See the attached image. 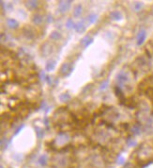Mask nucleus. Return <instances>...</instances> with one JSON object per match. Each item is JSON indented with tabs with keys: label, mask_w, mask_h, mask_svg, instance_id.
Masks as SVG:
<instances>
[{
	"label": "nucleus",
	"mask_w": 153,
	"mask_h": 168,
	"mask_svg": "<svg viewBox=\"0 0 153 168\" xmlns=\"http://www.w3.org/2000/svg\"><path fill=\"white\" fill-rule=\"evenodd\" d=\"M5 9H6V11H10L12 9V6H11V3H7L6 4V6H5Z\"/></svg>",
	"instance_id": "nucleus-26"
},
{
	"label": "nucleus",
	"mask_w": 153,
	"mask_h": 168,
	"mask_svg": "<svg viewBox=\"0 0 153 168\" xmlns=\"http://www.w3.org/2000/svg\"><path fill=\"white\" fill-rule=\"evenodd\" d=\"M7 24H8V26L10 27V28H16V27H18L19 24L18 22L15 20V19H8L7 20Z\"/></svg>",
	"instance_id": "nucleus-7"
},
{
	"label": "nucleus",
	"mask_w": 153,
	"mask_h": 168,
	"mask_svg": "<svg viewBox=\"0 0 153 168\" xmlns=\"http://www.w3.org/2000/svg\"><path fill=\"white\" fill-rule=\"evenodd\" d=\"M1 168H4V167H3V166H1Z\"/></svg>",
	"instance_id": "nucleus-28"
},
{
	"label": "nucleus",
	"mask_w": 153,
	"mask_h": 168,
	"mask_svg": "<svg viewBox=\"0 0 153 168\" xmlns=\"http://www.w3.org/2000/svg\"><path fill=\"white\" fill-rule=\"evenodd\" d=\"M24 127H25V125H21V126H19L16 129H15V132H14V135H17L20 132V131L22 130L23 128H24Z\"/></svg>",
	"instance_id": "nucleus-20"
},
{
	"label": "nucleus",
	"mask_w": 153,
	"mask_h": 168,
	"mask_svg": "<svg viewBox=\"0 0 153 168\" xmlns=\"http://www.w3.org/2000/svg\"><path fill=\"white\" fill-rule=\"evenodd\" d=\"M125 160H124V158L122 156H118V159H117V163L118 164H123Z\"/></svg>",
	"instance_id": "nucleus-23"
},
{
	"label": "nucleus",
	"mask_w": 153,
	"mask_h": 168,
	"mask_svg": "<svg viewBox=\"0 0 153 168\" xmlns=\"http://www.w3.org/2000/svg\"><path fill=\"white\" fill-rule=\"evenodd\" d=\"M56 65V60H50V61H48L47 64H46V67H45V69H46V71H52V70L55 69Z\"/></svg>",
	"instance_id": "nucleus-9"
},
{
	"label": "nucleus",
	"mask_w": 153,
	"mask_h": 168,
	"mask_svg": "<svg viewBox=\"0 0 153 168\" xmlns=\"http://www.w3.org/2000/svg\"><path fill=\"white\" fill-rule=\"evenodd\" d=\"M93 41H94V40H93V38H90L89 40H88V41L86 42V45H84V46H85V47H86V48L87 46H89V45H91L92 43H93Z\"/></svg>",
	"instance_id": "nucleus-25"
},
{
	"label": "nucleus",
	"mask_w": 153,
	"mask_h": 168,
	"mask_svg": "<svg viewBox=\"0 0 153 168\" xmlns=\"http://www.w3.org/2000/svg\"><path fill=\"white\" fill-rule=\"evenodd\" d=\"M128 80V77L127 75H126V73L124 71H121L119 72V74L117 75V79H116V81H117V83H118V86L117 87H119V88H121L122 87V84L123 83H125L126 81Z\"/></svg>",
	"instance_id": "nucleus-1"
},
{
	"label": "nucleus",
	"mask_w": 153,
	"mask_h": 168,
	"mask_svg": "<svg viewBox=\"0 0 153 168\" xmlns=\"http://www.w3.org/2000/svg\"><path fill=\"white\" fill-rule=\"evenodd\" d=\"M44 123H45V126H46V127H48V120H47L46 117L44 118Z\"/></svg>",
	"instance_id": "nucleus-27"
},
{
	"label": "nucleus",
	"mask_w": 153,
	"mask_h": 168,
	"mask_svg": "<svg viewBox=\"0 0 153 168\" xmlns=\"http://www.w3.org/2000/svg\"><path fill=\"white\" fill-rule=\"evenodd\" d=\"M97 14H95V13H91L87 16V21L89 24H94V23L97 21Z\"/></svg>",
	"instance_id": "nucleus-12"
},
{
	"label": "nucleus",
	"mask_w": 153,
	"mask_h": 168,
	"mask_svg": "<svg viewBox=\"0 0 153 168\" xmlns=\"http://www.w3.org/2000/svg\"><path fill=\"white\" fill-rule=\"evenodd\" d=\"M74 25H75V23H73L72 19H68L67 23H66V26H67L68 28H73Z\"/></svg>",
	"instance_id": "nucleus-18"
},
{
	"label": "nucleus",
	"mask_w": 153,
	"mask_h": 168,
	"mask_svg": "<svg viewBox=\"0 0 153 168\" xmlns=\"http://www.w3.org/2000/svg\"><path fill=\"white\" fill-rule=\"evenodd\" d=\"M89 39H90L89 36H86V37H84V38H83V39H82V40H81V44L85 45H86V42L88 41Z\"/></svg>",
	"instance_id": "nucleus-21"
},
{
	"label": "nucleus",
	"mask_w": 153,
	"mask_h": 168,
	"mask_svg": "<svg viewBox=\"0 0 153 168\" xmlns=\"http://www.w3.org/2000/svg\"><path fill=\"white\" fill-rule=\"evenodd\" d=\"M109 84V79H106V80H104L103 82L101 84V87H100V91H103V90H105L106 88H107V86H108Z\"/></svg>",
	"instance_id": "nucleus-17"
},
{
	"label": "nucleus",
	"mask_w": 153,
	"mask_h": 168,
	"mask_svg": "<svg viewBox=\"0 0 153 168\" xmlns=\"http://www.w3.org/2000/svg\"><path fill=\"white\" fill-rule=\"evenodd\" d=\"M146 33L145 30H141L140 32L138 33L137 35V45H141L144 43V41L146 40Z\"/></svg>",
	"instance_id": "nucleus-5"
},
{
	"label": "nucleus",
	"mask_w": 153,
	"mask_h": 168,
	"mask_svg": "<svg viewBox=\"0 0 153 168\" xmlns=\"http://www.w3.org/2000/svg\"><path fill=\"white\" fill-rule=\"evenodd\" d=\"M61 101H67V100H70L71 99V95L69 94V93H62V94H60L59 96H58Z\"/></svg>",
	"instance_id": "nucleus-15"
},
{
	"label": "nucleus",
	"mask_w": 153,
	"mask_h": 168,
	"mask_svg": "<svg viewBox=\"0 0 153 168\" xmlns=\"http://www.w3.org/2000/svg\"><path fill=\"white\" fill-rule=\"evenodd\" d=\"M42 21H43V17H42L41 14L34 15V17H33L34 24H36V25H40V24H41V23H42Z\"/></svg>",
	"instance_id": "nucleus-10"
},
{
	"label": "nucleus",
	"mask_w": 153,
	"mask_h": 168,
	"mask_svg": "<svg viewBox=\"0 0 153 168\" xmlns=\"http://www.w3.org/2000/svg\"><path fill=\"white\" fill-rule=\"evenodd\" d=\"M110 17H111L112 20L118 21V20H121V19H122V14H121L118 11H112V12L110 13Z\"/></svg>",
	"instance_id": "nucleus-6"
},
{
	"label": "nucleus",
	"mask_w": 153,
	"mask_h": 168,
	"mask_svg": "<svg viewBox=\"0 0 153 168\" xmlns=\"http://www.w3.org/2000/svg\"><path fill=\"white\" fill-rule=\"evenodd\" d=\"M71 5V1H60L58 3V9L60 12H65L68 11Z\"/></svg>",
	"instance_id": "nucleus-2"
},
{
	"label": "nucleus",
	"mask_w": 153,
	"mask_h": 168,
	"mask_svg": "<svg viewBox=\"0 0 153 168\" xmlns=\"http://www.w3.org/2000/svg\"><path fill=\"white\" fill-rule=\"evenodd\" d=\"M73 28L75 29V31H77L79 33H83L86 30V26L84 25V21H79L78 23H76Z\"/></svg>",
	"instance_id": "nucleus-4"
},
{
	"label": "nucleus",
	"mask_w": 153,
	"mask_h": 168,
	"mask_svg": "<svg viewBox=\"0 0 153 168\" xmlns=\"http://www.w3.org/2000/svg\"><path fill=\"white\" fill-rule=\"evenodd\" d=\"M26 7L30 9V10H34V9H36L38 6V2L37 1H28V2H26Z\"/></svg>",
	"instance_id": "nucleus-13"
},
{
	"label": "nucleus",
	"mask_w": 153,
	"mask_h": 168,
	"mask_svg": "<svg viewBox=\"0 0 153 168\" xmlns=\"http://www.w3.org/2000/svg\"><path fill=\"white\" fill-rule=\"evenodd\" d=\"M141 7H142V4L140 3V2H137V3H135L134 5V9L136 11H138L140 9H141Z\"/></svg>",
	"instance_id": "nucleus-22"
},
{
	"label": "nucleus",
	"mask_w": 153,
	"mask_h": 168,
	"mask_svg": "<svg viewBox=\"0 0 153 168\" xmlns=\"http://www.w3.org/2000/svg\"><path fill=\"white\" fill-rule=\"evenodd\" d=\"M50 38H51L52 40H58V39L61 38V34H60L59 32H57V31H54V32L51 33Z\"/></svg>",
	"instance_id": "nucleus-14"
},
{
	"label": "nucleus",
	"mask_w": 153,
	"mask_h": 168,
	"mask_svg": "<svg viewBox=\"0 0 153 168\" xmlns=\"http://www.w3.org/2000/svg\"><path fill=\"white\" fill-rule=\"evenodd\" d=\"M81 13H82V6H81V4H78V5L75 6L74 10H73V16L79 17L81 15Z\"/></svg>",
	"instance_id": "nucleus-8"
},
{
	"label": "nucleus",
	"mask_w": 153,
	"mask_h": 168,
	"mask_svg": "<svg viewBox=\"0 0 153 168\" xmlns=\"http://www.w3.org/2000/svg\"><path fill=\"white\" fill-rule=\"evenodd\" d=\"M36 129V134H37V137L39 139H41L43 137V135H44V130L43 129H41L40 127H36L35 128Z\"/></svg>",
	"instance_id": "nucleus-16"
},
{
	"label": "nucleus",
	"mask_w": 153,
	"mask_h": 168,
	"mask_svg": "<svg viewBox=\"0 0 153 168\" xmlns=\"http://www.w3.org/2000/svg\"><path fill=\"white\" fill-rule=\"evenodd\" d=\"M135 145H136V142H135V141L131 140V139L128 140V146H135Z\"/></svg>",
	"instance_id": "nucleus-24"
},
{
	"label": "nucleus",
	"mask_w": 153,
	"mask_h": 168,
	"mask_svg": "<svg viewBox=\"0 0 153 168\" xmlns=\"http://www.w3.org/2000/svg\"><path fill=\"white\" fill-rule=\"evenodd\" d=\"M38 162H39L41 166H45L46 163H47V156H46V155H41V157L39 158Z\"/></svg>",
	"instance_id": "nucleus-11"
},
{
	"label": "nucleus",
	"mask_w": 153,
	"mask_h": 168,
	"mask_svg": "<svg viewBox=\"0 0 153 168\" xmlns=\"http://www.w3.org/2000/svg\"><path fill=\"white\" fill-rule=\"evenodd\" d=\"M1 146H2V149H5V147L7 148L8 142H7V140H6L5 138H3L2 140H1Z\"/></svg>",
	"instance_id": "nucleus-19"
},
{
	"label": "nucleus",
	"mask_w": 153,
	"mask_h": 168,
	"mask_svg": "<svg viewBox=\"0 0 153 168\" xmlns=\"http://www.w3.org/2000/svg\"><path fill=\"white\" fill-rule=\"evenodd\" d=\"M72 70H73V67L71 66V65H69L68 63H64L63 65H62L61 69H60L61 73H63L65 76H70L71 74Z\"/></svg>",
	"instance_id": "nucleus-3"
}]
</instances>
